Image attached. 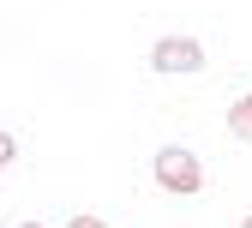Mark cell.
Masks as SVG:
<instances>
[{
    "mask_svg": "<svg viewBox=\"0 0 252 228\" xmlns=\"http://www.w3.org/2000/svg\"><path fill=\"white\" fill-rule=\"evenodd\" d=\"M12 156H18V144H12V132H0V174L12 168Z\"/></svg>",
    "mask_w": 252,
    "mask_h": 228,
    "instance_id": "obj_4",
    "label": "cell"
},
{
    "mask_svg": "<svg viewBox=\"0 0 252 228\" xmlns=\"http://www.w3.org/2000/svg\"><path fill=\"white\" fill-rule=\"evenodd\" d=\"M66 228H108V222H102V216H72Z\"/></svg>",
    "mask_w": 252,
    "mask_h": 228,
    "instance_id": "obj_5",
    "label": "cell"
},
{
    "mask_svg": "<svg viewBox=\"0 0 252 228\" xmlns=\"http://www.w3.org/2000/svg\"><path fill=\"white\" fill-rule=\"evenodd\" d=\"M156 186L162 192H174V198H192V192L204 186V168H198V156L192 150H180V144H168V150H156Z\"/></svg>",
    "mask_w": 252,
    "mask_h": 228,
    "instance_id": "obj_1",
    "label": "cell"
},
{
    "mask_svg": "<svg viewBox=\"0 0 252 228\" xmlns=\"http://www.w3.org/2000/svg\"><path fill=\"white\" fill-rule=\"evenodd\" d=\"M18 228H42V222H18Z\"/></svg>",
    "mask_w": 252,
    "mask_h": 228,
    "instance_id": "obj_6",
    "label": "cell"
},
{
    "mask_svg": "<svg viewBox=\"0 0 252 228\" xmlns=\"http://www.w3.org/2000/svg\"><path fill=\"white\" fill-rule=\"evenodd\" d=\"M228 132L234 138H252V96H240V102L228 108Z\"/></svg>",
    "mask_w": 252,
    "mask_h": 228,
    "instance_id": "obj_3",
    "label": "cell"
},
{
    "mask_svg": "<svg viewBox=\"0 0 252 228\" xmlns=\"http://www.w3.org/2000/svg\"><path fill=\"white\" fill-rule=\"evenodd\" d=\"M150 66L156 72H204V42L192 36H162L150 48Z\"/></svg>",
    "mask_w": 252,
    "mask_h": 228,
    "instance_id": "obj_2",
    "label": "cell"
},
{
    "mask_svg": "<svg viewBox=\"0 0 252 228\" xmlns=\"http://www.w3.org/2000/svg\"><path fill=\"white\" fill-rule=\"evenodd\" d=\"M240 228H252V216H246V222H240Z\"/></svg>",
    "mask_w": 252,
    "mask_h": 228,
    "instance_id": "obj_7",
    "label": "cell"
}]
</instances>
